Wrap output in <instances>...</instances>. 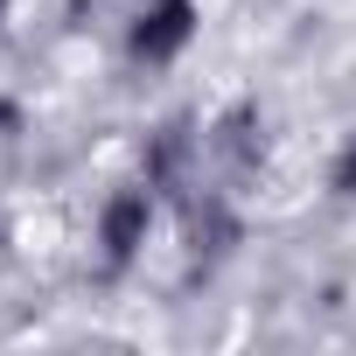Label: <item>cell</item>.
Returning a JSON list of instances; mask_svg holds the SVG:
<instances>
[{
    "label": "cell",
    "instance_id": "obj_4",
    "mask_svg": "<svg viewBox=\"0 0 356 356\" xmlns=\"http://www.w3.org/2000/svg\"><path fill=\"white\" fill-rule=\"evenodd\" d=\"M8 15H15V0H0V22H8Z\"/></svg>",
    "mask_w": 356,
    "mask_h": 356
},
{
    "label": "cell",
    "instance_id": "obj_1",
    "mask_svg": "<svg viewBox=\"0 0 356 356\" xmlns=\"http://www.w3.org/2000/svg\"><path fill=\"white\" fill-rule=\"evenodd\" d=\"M154 224H161V189L147 182V175H140V182H119L98 203V217H91V259H98V273L105 280H126L140 266Z\"/></svg>",
    "mask_w": 356,
    "mask_h": 356
},
{
    "label": "cell",
    "instance_id": "obj_3",
    "mask_svg": "<svg viewBox=\"0 0 356 356\" xmlns=\"http://www.w3.org/2000/svg\"><path fill=\"white\" fill-rule=\"evenodd\" d=\"M328 189L342 196V203H356V133L335 147V168H328Z\"/></svg>",
    "mask_w": 356,
    "mask_h": 356
},
{
    "label": "cell",
    "instance_id": "obj_2",
    "mask_svg": "<svg viewBox=\"0 0 356 356\" xmlns=\"http://www.w3.org/2000/svg\"><path fill=\"white\" fill-rule=\"evenodd\" d=\"M203 35V0H140L126 22V63L133 70H175Z\"/></svg>",
    "mask_w": 356,
    "mask_h": 356
}]
</instances>
